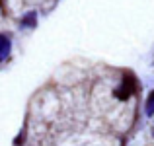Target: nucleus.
<instances>
[{
	"mask_svg": "<svg viewBox=\"0 0 154 146\" xmlns=\"http://www.w3.org/2000/svg\"><path fill=\"white\" fill-rule=\"evenodd\" d=\"M133 90H135V80H133L131 76H127V78L123 80V84L115 90V96L119 97V99H127V97L133 94Z\"/></svg>",
	"mask_w": 154,
	"mask_h": 146,
	"instance_id": "obj_1",
	"label": "nucleus"
},
{
	"mask_svg": "<svg viewBox=\"0 0 154 146\" xmlns=\"http://www.w3.org/2000/svg\"><path fill=\"white\" fill-rule=\"evenodd\" d=\"M8 55H10V39L8 35H2V60H6Z\"/></svg>",
	"mask_w": 154,
	"mask_h": 146,
	"instance_id": "obj_2",
	"label": "nucleus"
},
{
	"mask_svg": "<svg viewBox=\"0 0 154 146\" xmlns=\"http://www.w3.org/2000/svg\"><path fill=\"white\" fill-rule=\"evenodd\" d=\"M146 115H154V92H150L146 99Z\"/></svg>",
	"mask_w": 154,
	"mask_h": 146,
	"instance_id": "obj_3",
	"label": "nucleus"
},
{
	"mask_svg": "<svg viewBox=\"0 0 154 146\" xmlns=\"http://www.w3.org/2000/svg\"><path fill=\"white\" fill-rule=\"evenodd\" d=\"M22 23H23V26H26V27L29 26V23H31V26H33V23H35V14H27L26 18H23V22H22Z\"/></svg>",
	"mask_w": 154,
	"mask_h": 146,
	"instance_id": "obj_4",
	"label": "nucleus"
}]
</instances>
